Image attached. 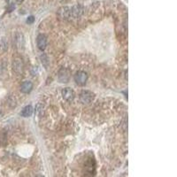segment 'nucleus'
<instances>
[{
    "label": "nucleus",
    "mask_w": 177,
    "mask_h": 177,
    "mask_svg": "<svg viewBox=\"0 0 177 177\" xmlns=\"http://www.w3.org/2000/svg\"><path fill=\"white\" fill-rule=\"evenodd\" d=\"M15 9V5L14 4H10L9 6H8V8H7V11L11 13V12H13V11Z\"/></svg>",
    "instance_id": "obj_13"
},
{
    "label": "nucleus",
    "mask_w": 177,
    "mask_h": 177,
    "mask_svg": "<svg viewBox=\"0 0 177 177\" xmlns=\"http://www.w3.org/2000/svg\"><path fill=\"white\" fill-rule=\"evenodd\" d=\"M33 112H34L33 106L29 105V106H27L23 108V110L20 112V115L22 117L28 118V117H30L33 114Z\"/></svg>",
    "instance_id": "obj_11"
},
{
    "label": "nucleus",
    "mask_w": 177,
    "mask_h": 177,
    "mask_svg": "<svg viewBox=\"0 0 177 177\" xmlns=\"http://www.w3.org/2000/svg\"><path fill=\"white\" fill-rule=\"evenodd\" d=\"M70 71L68 70L67 68H66V67H62L60 70L59 71L58 78H59V81H60V82L66 83V82H68L69 80H70Z\"/></svg>",
    "instance_id": "obj_3"
},
{
    "label": "nucleus",
    "mask_w": 177,
    "mask_h": 177,
    "mask_svg": "<svg viewBox=\"0 0 177 177\" xmlns=\"http://www.w3.org/2000/svg\"><path fill=\"white\" fill-rule=\"evenodd\" d=\"M2 114H3V112H2V110L0 109V117L2 116Z\"/></svg>",
    "instance_id": "obj_15"
},
{
    "label": "nucleus",
    "mask_w": 177,
    "mask_h": 177,
    "mask_svg": "<svg viewBox=\"0 0 177 177\" xmlns=\"http://www.w3.org/2000/svg\"><path fill=\"white\" fill-rule=\"evenodd\" d=\"M17 3H19V4H20L21 2H23V0H15Z\"/></svg>",
    "instance_id": "obj_14"
},
{
    "label": "nucleus",
    "mask_w": 177,
    "mask_h": 177,
    "mask_svg": "<svg viewBox=\"0 0 177 177\" xmlns=\"http://www.w3.org/2000/svg\"><path fill=\"white\" fill-rule=\"evenodd\" d=\"M34 21H35V18H34V16H29V17L27 19V23H28V24H32Z\"/></svg>",
    "instance_id": "obj_12"
},
{
    "label": "nucleus",
    "mask_w": 177,
    "mask_h": 177,
    "mask_svg": "<svg viewBox=\"0 0 177 177\" xmlns=\"http://www.w3.org/2000/svg\"><path fill=\"white\" fill-rule=\"evenodd\" d=\"M36 45L38 47V49L41 51H44L47 46V37L45 35L40 34L37 35L36 37Z\"/></svg>",
    "instance_id": "obj_7"
},
{
    "label": "nucleus",
    "mask_w": 177,
    "mask_h": 177,
    "mask_svg": "<svg viewBox=\"0 0 177 177\" xmlns=\"http://www.w3.org/2000/svg\"><path fill=\"white\" fill-rule=\"evenodd\" d=\"M33 89V83L30 81H23L20 85V91L24 94L29 93Z\"/></svg>",
    "instance_id": "obj_10"
},
{
    "label": "nucleus",
    "mask_w": 177,
    "mask_h": 177,
    "mask_svg": "<svg viewBox=\"0 0 177 177\" xmlns=\"http://www.w3.org/2000/svg\"><path fill=\"white\" fill-rule=\"evenodd\" d=\"M75 81L79 86H84L88 81V74L84 71H78L75 75Z\"/></svg>",
    "instance_id": "obj_1"
},
{
    "label": "nucleus",
    "mask_w": 177,
    "mask_h": 177,
    "mask_svg": "<svg viewBox=\"0 0 177 177\" xmlns=\"http://www.w3.org/2000/svg\"><path fill=\"white\" fill-rule=\"evenodd\" d=\"M71 9V17L74 18V19H77V18H80L82 13H83V11L84 8L81 5H75L74 6H72L70 8Z\"/></svg>",
    "instance_id": "obj_4"
},
{
    "label": "nucleus",
    "mask_w": 177,
    "mask_h": 177,
    "mask_svg": "<svg viewBox=\"0 0 177 177\" xmlns=\"http://www.w3.org/2000/svg\"><path fill=\"white\" fill-rule=\"evenodd\" d=\"M6 1H7V2H9V0H6Z\"/></svg>",
    "instance_id": "obj_16"
},
{
    "label": "nucleus",
    "mask_w": 177,
    "mask_h": 177,
    "mask_svg": "<svg viewBox=\"0 0 177 177\" xmlns=\"http://www.w3.org/2000/svg\"><path fill=\"white\" fill-rule=\"evenodd\" d=\"M13 69L18 75H20L23 72L24 65H23V62H22V60L20 59L13 60Z\"/></svg>",
    "instance_id": "obj_9"
},
{
    "label": "nucleus",
    "mask_w": 177,
    "mask_h": 177,
    "mask_svg": "<svg viewBox=\"0 0 177 177\" xmlns=\"http://www.w3.org/2000/svg\"><path fill=\"white\" fill-rule=\"evenodd\" d=\"M62 97L67 102H72L75 99V93L71 88H65L64 90H62Z\"/></svg>",
    "instance_id": "obj_5"
},
{
    "label": "nucleus",
    "mask_w": 177,
    "mask_h": 177,
    "mask_svg": "<svg viewBox=\"0 0 177 177\" xmlns=\"http://www.w3.org/2000/svg\"><path fill=\"white\" fill-rule=\"evenodd\" d=\"M14 43H15V46L17 49L19 50H23L24 46H25V39H24V35L21 33H16L15 37H14Z\"/></svg>",
    "instance_id": "obj_8"
},
{
    "label": "nucleus",
    "mask_w": 177,
    "mask_h": 177,
    "mask_svg": "<svg viewBox=\"0 0 177 177\" xmlns=\"http://www.w3.org/2000/svg\"><path fill=\"white\" fill-rule=\"evenodd\" d=\"M94 97H95L94 94L90 91H81V93H80V96H79V98H80L81 103L84 104V105H89V104H91V102L93 101Z\"/></svg>",
    "instance_id": "obj_2"
},
{
    "label": "nucleus",
    "mask_w": 177,
    "mask_h": 177,
    "mask_svg": "<svg viewBox=\"0 0 177 177\" xmlns=\"http://www.w3.org/2000/svg\"><path fill=\"white\" fill-rule=\"evenodd\" d=\"M58 15L62 20H69V19H71L72 17H71L70 7H67V6L61 7L60 9L59 10V12H58Z\"/></svg>",
    "instance_id": "obj_6"
}]
</instances>
